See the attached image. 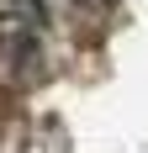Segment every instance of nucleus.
Wrapping results in <instances>:
<instances>
[{"label":"nucleus","mask_w":148,"mask_h":153,"mask_svg":"<svg viewBox=\"0 0 148 153\" xmlns=\"http://www.w3.org/2000/svg\"><path fill=\"white\" fill-rule=\"evenodd\" d=\"M74 5H106V0H74Z\"/></svg>","instance_id":"obj_2"},{"label":"nucleus","mask_w":148,"mask_h":153,"mask_svg":"<svg viewBox=\"0 0 148 153\" xmlns=\"http://www.w3.org/2000/svg\"><path fill=\"white\" fill-rule=\"evenodd\" d=\"M0 21H11L21 32H37L43 27V5L37 0H0Z\"/></svg>","instance_id":"obj_1"}]
</instances>
